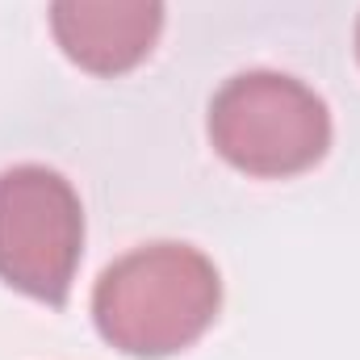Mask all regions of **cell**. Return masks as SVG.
<instances>
[{
    "label": "cell",
    "mask_w": 360,
    "mask_h": 360,
    "mask_svg": "<svg viewBox=\"0 0 360 360\" xmlns=\"http://www.w3.org/2000/svg\"><path fill=\"white\" fill-rule=\"evenodd\" d=\"M164 25V0H51V30L63 55L92 76L139 68Z\"/></svg>",
    "instance_id": "277c9868"
},
{
    "label": "cell",
    "mask_w": 360,
    "mask_h": 360,
    "mask_svg": "<svg viewBox=\"0 0 360 360\" xmlns=\"http://www.w3.org/2000/svg\"><path fill=\"white\" fill-rule=\"evenodd\" d=\"M214 151L248 176H297L331 147V117L314 89L281 72H243L210 101Z\"/></svg>",
    "instance_id": "7a4b0ae2"
},
{
    "label": "cell",
    "mask_w": 360,
    "mask_h": 360,
    "mask_svg": "<svg viewBox=\"0 0 360 360\" xmlns=\"http://www.w3.org/2000/svg\"><path fill=\"white\" fill-rule=\"evenodd\" d=\"M84 248V210L68 180L42 164L0 172V276L46 302L63 306Z\"/></svg>",
    "instance_id": "3957f363"
},
{
    "label": "cell",
    "mask_w": 360,
    "mask_h": 360,
    "mask_svg": "<svg viewBox=\"0 0 360 360\" xmlns=\"http://www.w3.org/2000/svg\"><path fill=\"white\" fill-rule=\"evenodd\" d=\"M218 302L222 281L210 256L188 243H151L101 272L92 319L117 352L160 360L201 340Z\"/></svg>",
    "instance_id": "6da1fadb"
},
{
    "label": "cell",
    "mask_w": 360,
    "mask_h": 360,
    "mask_svg": "<svg viewBox=\"0 0 360 360\" xmlns=\"http://www.w3.org/2000/svg\"><path fill=\"white\" fill-rule=\"evenodd\" d=\"M356 55H360V25H356Z\"/></svg>",
    "instance_id": "5b68a950"
}]
</instances>
